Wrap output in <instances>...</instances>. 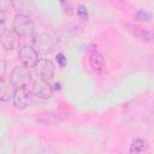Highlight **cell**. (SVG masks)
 <instances>
[{
    "instance_id": "cell-1",
    "label": "cell",
    "mask_w": 154,
    "mask_h": 154,
    "mask_svg": "<svg viewBox=\"0 0 154 154\" xmlns=\"http://www.w3.org/2000/svg\"><path fill=\"white\" fill-rule=\"evenodd\" d=\"M34 30H35V26L29 16L16 14L13 19V31L17 36H20V37L32 36Z\"/></svg>"
},
{
    "instance_id": "cell-2",
    "label": "cell",
    "mask_w": 154,
    "mask_h": 154,
    "mask_svg": "<svg viewBox=\"0 0 154 154\" xmlns=\"http://www.w3.org/2000/svg\"><path fill=\"white\" fill-rule=\"evenodd\" d=\"M32 48L37 54L47 55L54 49V40L48 32H40L34 36Z\"/></svg>"
},
{
    "instance_id": "cell-3",
    "label": "cell",
    "mask_w": 154,
    "mask_h": 154,
    "mask_svg": "<svg viewBox=\"0 0 154 154\" xmlns=\"http://www.w3.org/2000/svg\"><path fill=\"white\" fill-rule=\"evenodd\" d=\"M31 82V73L29 69H25L23 66H17L12 70L10 83L14 89L18 88H28L29 83Z\"/></svg>"
},
{
    "instance_id": "cell-4",
    "label": "cell",
    "mask_w": 154,
    "mask_h": 154,
    "mask_svg": "<svg viewBox=\"0 0 154 154\" xmlns=\"http://www.w3.org/2000/svg\"><path fill=\"white\" fill-rule=\"evenodd\" d=\"M18 58L20 61V66L25 69L35 67L38 61V54L31 46H23L18 52Z\"/></svg>"
},
{
    "instance_id": "cell-5",
    "label": "cell",
    "mask_w": 154,
    "mask_h": 154,
    "mask_svg": "<svg viewBox=\"0 0 154 154\" xmlns=\"http://www.w3.org/2000/svg\"><path fill=\"white\" fill-rule=\"evenodd\" d=\"M35 69H36V73L40 77V79H42L45 82H49L53 79L54 73H55V66L52 60L41 59L37 61Z\"/></svg>"
},
{
    "instance_id": "cell-6",
    "label": "cell",
    "mask_w": 154,
    "mask_h": 154,
    "mask_svg": "<svg viewBox=\"0 0 154 154\" xmlns=\"http://www.w3.org/2000/svg\"><path fill=\"white\" fill-rule=\"evenodd\" d=\"M12 101H13L14 107L20 108V109L26 108L32 102L31 90H29L28 88H18V89H14V93H13V96H12Z\"/></svg>"
},
{
    "instance_id": "cell-7",
    "label": "cell",
    "mask_w": 154,
    "mask_h": 154,
    "mask_svg": "<svg viewBox=\"0 0 154 154\" xmlns=\"http://www.w3.org/2000/svg\"><path fill=\"white\" fill-rule=\"evenodd\" d=\"M31 95L35 99L38 100H48L52 96V87L48 82H45L42 79H37L32 83Z\"/></svg>"
},
{
    "instance_id": "cell-8",
    "label": "cell",
    "mask_w": 154,
    "mask_h": 154,
    "mask_svg": "<svg viewBox=\"0 0 154 154\" xmlns=\"http://www.w3.org/2000/svg\"><path fill=\"white\" fill-rule=\"evenodd\" d=\"M16 34L11 29H4L0 34V43L6 51H12L16 45Z\"/></svg>"
},
{
    "instance_id": "cell-9",
    "label": "cell",
    "mask_w": 154,
    "mask_h": 154,
    "mask_svg": "<svg viewBox=\"0 0 154 154\" xmlns=\"http://www.w3.org/2000/svg\"><path fill=\"white\" fill-rule=\"evenodd\" d=\"M89 65L90 67L93 69V71L100 73L102 70H103V66H105V59L102 57V54L99 52V51H93L90 54H89Z\"/></svg>"
},
{
    "instance_id": "cell-10",
    "label": "cell",
    "mask_w": 154,
    "mask_h": 154,
    "mask_svg": "<svg viewBox=\"0 0 154 154\" xmlns=\"http://www.w3.org/2000/svg\"><path fill=\"white\" fill-rule=\"evenodd\" d=\"M126 28L134 36H136L141 40L150 41L153 38V31L149 29H144V28H141V26L134 25V24H126Z\"/></svg>"
},
{
    "instance_id": "cell-11",
    "label": "cell",
    "mask_w": 154,
    "mask_h": 154,
    "mask_svg": "<svg viewBox=\"0 0 154 154\" xmlns=\"http://www.w3.org/2000/svg\"><path fill=\"white\" fill-rule=\"evenodd\" d=\"M14 93V88L11 85V83L0 79V101L1 102H7L12 99Z\"/></svg>"
},
{
    "instance_id": "cell-12",
    "label": "cell",
    "mask_w": 154,
    "mask_h": 154,
    "mask_svg": "<svg viewBox=\"0 0 154 154\" xmlns=\"http://www.w3.org/2000/svg\"><path fill=\"white\" fill-rule=\"evenodd\" d=\"M147 148V143L142 138H134L130 144V154H142Z\"/></svg>"
},
{
    "instance_id": "cell-13",
    "label": "cell",
    "mask_w": 154,
    "mask_h": 154,
    "mask_svg": "<svg viewBox=\"0 0 154 154\" xmlns=\"http://www.w3.org/2000/svg\"><path fill=\"white\" fill-rule=\"evenodd\" d=\"M13 8L17 11V14H23V16H28V13L30 12V6L31 4L28 1H13L12 2Z\"/></svg>"
},
{
    "instance_id": "cell-14",
    "label": "cell",
    "mask_w": 154,
    "mask_h": 154,
    "mask_svg": "<svg viewBox=\"0 0 154 154\" xmlns=\"http://www.w3.org/2000/svg\"><path fill=\"white\" fill-rule=\"evenodd\" d=\"M38 120L41 123H43V124H57V123L60 122L59 116L57 117L53 113H42V114H40Z\"/></svg>"
},
{
    "instance_id": "cell-15",
    "label": "cell",
    "mask_w": 154,
    "mask_h": 154,
    "mask_svg": "<svg viewBox=\"0 0 154 154\" xmlns=\"http://www.w3.org/2000/svg\"><path fill=\"white\" fill-rule=\"evenodd\" d=\"M134 18L136 20H140V22H150L152 20V13L147 10H138L134 14Z\"/></svg>"
},
{
    "instance_id": "cell-16",
    "label": "cell",
    "mask_w": 154,
    "mask_h": 154,
    "mask_svg": "<svg viewBox=\"0 0 154 154\" xmlns=\"http://www.w3.org/2000/svg\"><path fill=\"white\" fill-rule=\"evenodd\" d=\"M77 16L82 19V20H87L88 19V10L84 5H78L77 6Z\"/></svg>"
},
{
    "instance_id": "cell-17",
    "label": "cell",
    "mask_w": 154,
    "mask_h": 154,
    "mask_svg": "<svg viewBox=\"0 0 154 154\" xmlns=\"http://www.w3.org/2000/svg\"><path fill=\"white\" fill-rule=\"evenodd\" d=\"M55 59H57V63H58V65L60 67H65V65H66V57H65L64 53H58Z\"/></svg>"
},
{
    "instance_id": "cell-18",
    "label": "cell",
    "mask_w": 154,
    "mask_h": 154,
    "mask_svg": "<svg viewBox=\"0 0 154 154\" xmlns=\"http://www.w3.org/2000/svg\"><path fill=\"white\" fill-rule=\"evenodd\" d=\"M38 154H58V153L53 148H51V147H43V148L40 149Z\"/></svg>"
},
{
    "instance_id": "cell-19",
    "label": "cell",
    "mask_w": 154,
    "mask_h": 154,
    "mask_svg": "<svg viewBox=\"0 0 154 154\" xmlns=\"http://www.w3.org/2000/svg\"><path fill=\"white\" fill-rule=\"evenodd\" d=\"M61 6H64L65 8V12H67L69 14H72L73 13V7H72V4L71 2H61Z\"/></svg>"
},
{
    "instance_id": "cell-20",
    "label": "cell",
    "mask_w": 154,
    "mask_h": 154,
    "mask_svg": "<svg viewBox=\"0 0 154 154\" xmlns=\"http://www.w3.org/2000/svg\"><path fill=\"white\" fill-rule=\"evenodd\" d=\"M5 24H6V14H5V12L0 8V30L4 29Z\"/></svg>"
},
{
    "instance_id": "cell-21",
    "label": "cell",
    "mask_w": 154,
    "mask_h": 154,
    "mask_svg": "<svg viewBox=\"0 0 154 154\" xmlns=\"http://www.w3.org/2000/svg\"><path fill=\"white\" fill-rule=\"evenodd\" d=\"M5 72H6V63L4 60H0V79H2Z\"/></svg>"
}]
</instances>
